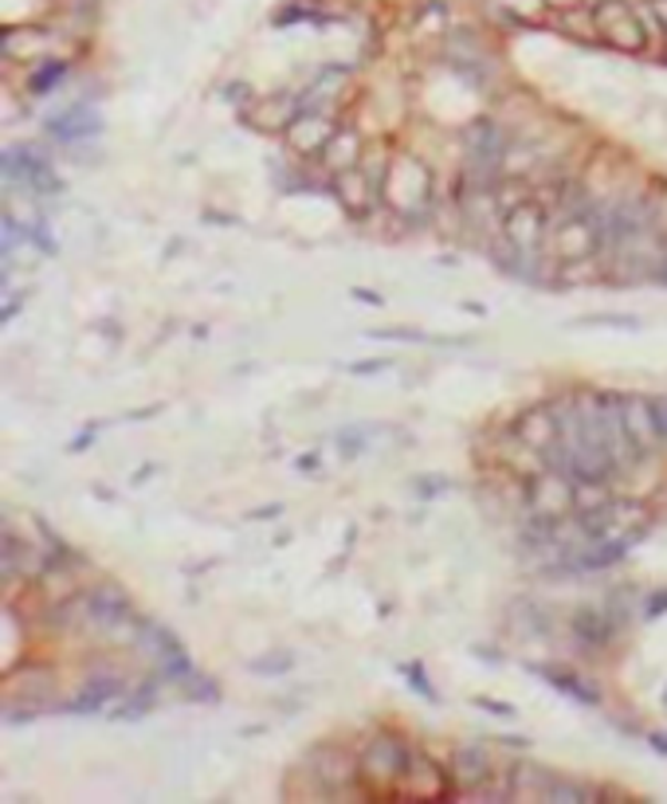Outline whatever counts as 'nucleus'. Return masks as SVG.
Here are the masks:
<instances>
[{"label": "nucleus", "instance_id": "nucleus-12", "mask_svg": "<svg viewBox=\"0 0 667 804\" xmlns=\"http://www.w3.org/2000/svg\"><path fill=\"white\" fill-rule=\"evenodd\" d=\"M87 613H91V620L114 628V624L131 620V601H126V593H122L118 585H98L87 597Z\"/></svg>", "mask_w": 667, "mask_h": 804}, {"label": "nucleus", "instance_id": "nucleus-2", "mask_svg": "<svg viewBox=\"0 0 667 804\" xmlns=\"http://www.w3.org/2000/svg\"><path fill=\"white\" fill-rule=\"evenodd\" d=\"M413 770V758H408L405 742L400 738H373L369 745H365V758H362V773L373 781H382V785H389V781H400L405 773Z\"/></svg>", "mask_w": 667, "mask_h": 804}, {"label": "nucleus", "instance_id": "nucleus-8", "mask_svg": "<svg viewBox=\"0 0 667 804\" xmlns=\"http://www.w3.org/2000/svg\"><path fill=\"white\" fill-rule=\"evenodd\" d=\"M527 502H530V511H534V514L562 519L565 511H573V507H577V491H570V479L557 471L554 479H542V483L530 487Z\"/></svg>", "mask_w": 667, "mask_h": 804}, {"label": "nucleus", "instance_id": "nucleus-5", "mask_svg": "<svg viewBox=\"0 0 667 804\" xmlns=\"http://www.w3.org/2000/svg\"><path fill=\"white\" fill-rule=\"evenodd\" d=\"M334 122L326 118V114L319 111H303L299 106V114L291 122H286V138H291V146L303 149V154H319V149H326V142L334 138Z\"/></svg>", "mask_w": 667, "mask_h": 804}, {"label": "nucleus", "instance_id": "nucleus-29", "mask_svg": "<svg viewBox=\"0 0 667 804\" xmlns=\"http://www.w3.org/2000/svg\"><path fill=\"white\" fill-rule=\"evenodd\" d=\"M664 283H667V260H664Z\"/></svg>", "mask_w": 667, "mask_h": 804}, {"label": "nucleus", "instance_id": "nucleus-30", "mask_svg": "<svg viewBox=\"0 0 667 804\" xmlns=\"http://www.w3.org/2000/svg\"><path fill=\"white\" fill-rule=\"evenodd\" d=\"M664 702H667V695H664Z\"/></svg>", "mask_w": 667, "mask_h": 804}, {"label": "nucleus", "instance_id": "nucleus-7", "mask_svg": "<svg viewBox=\"0 0 667 804\" xmlns=\"http://www.w3.org/2000/svg\"><path fill=\"white\" fill-rule=\"evenodd\" d=\"M621 420H624V432H628V440L636 443V451H640V456L659 443V428H656V416H652V400L621 397Z\"/></svg>", "mask_w": 667, "mask_h": 804}, {"label": "nucleus", "instance_id": "nucleus-23", "mask_svg": "<svg viewBox=\"0 0 667 804\" xmlns=\"http://www.w3.org/2000/svg\"><path fill=\"white\" fill-rule=\"evenodd\" d=\"M405 671L413 675V687H416V691H420V695H428V699H436V691H432V687L425 683V675H420V667H413V664H408Z\"/></svg>", "mask_w": 667, "mask_h": 804}, {"label": "nucleus", "instance_id": "nucleus-24", "mask_svg": "<svg viewBox=\"0 0 667 804\" xmlns=\"http://www.w3.org/2000/svg\"><path fill=\"white\" fill-rule=\"evenodd\" d=\"M667 608V593H656V597L648 601V605H644V616H648V620H656L659 613H664Z\"/></svg>", "mask_w": 667, "mask_h": 804}, {"label": "nucleus", "instance_id": "nucleus-16", "mask_svg": "<svg viewBox=\"0 0 667 804\" xmlns=\"http://www.w3.org/2000/svg\"><path fill=\"white\" fill-rule=\"evenodd\" d=\"M519 436L530 443V448L546 451L550 443H554V436H557L554 413H546V408H534V413H527V416H522V425H519Z\"/></svg>", "mask_w": 667, "mask_h": 804}, {"label": "nucleus", "instance_id": "nucleus-4", "mask_svg": "<svg viewBox=\"0 0 667 804\" xmlns=\"http://www.w3.org/2000/svg\"><path fill=\"white\" fill-rule=\"evenodd\" d=\"M4 177H9V181L28 185V189H40V192L60 189V181L52 177V165H48L44 157L35 154L32 146H12V149H4Z\"/></svg>", "mask_w": 667, "mask_h": 804}, {"label": "nucleus", "instance_id": "nucleus-22", "mask_svg": "<svg viewBox=\"0 0 667 804\" xmlns=\"http://www.w3.org/2000/svg\"><path fill=\"white\" fill-rule=\"evenodd\" d=\"M652 400V416H656L659 440H667V397H648Z\"/></svg>", "mask_w": 667, "mask_h": 804}, {"label": "nucleus", "instance_id": "nucleus-26", "mask_svg": "<svg viewBox=\"0 0 667 804\" xmlns=\"http://www.w3.org/2000/svg\"><path fill=\"white\" fill-rule=\"evenodd\" d=\"M542 4H550V9H557V12H573L581 0H542Z\"/></svg>", "mask_w": 667, "mask_h": 804}, {"label": "nucleus", "instance_id": "nucleus-18", "mask_svg": "<svg viewBox=\"0 0 667 804\" xmlns=\"http://www.w3.org/2000/svg\"><path fill=\"white\" fill-rule=\"evenodd\" d=\"M590 789L585 785H573V781H557V777H542V789H538V801H590Z\"/></svg>", "mask_w": 667, "mask_h": 804}, {"label": "nucleus", "instance_id": "nucleus-1", "mask_svg": "<svg viewBox=\"0 0 667 804\" xmlns=\"http://www.w3.org/2000/svg\"><path fill=\"white\" fill-rule=\"evenodd\" d=\"M468 165L471 174L479 177V181H494V169H499V161L507 157V142H503V130L494 126L491 118H479L476 126L468 130Z\"/></svg>", "mask_w": 667, "mask_h": 804}, {"label": "nucleus", "instance_id": "nucleus-11", "mask_svg": "<svg viewBox=\"0 0 667 804\" xmlns=\"http://www.w3.org/2000/svg\"><path fill=\"white\" fill-rule=\"evenodd\" d=\"M122 691H126V683H122V675H111V671L91 675L87 687H83V691H79V699L71 702V710H75V714H95V710H103L106 702L118 699Z\"/></svg>", "mask_w": 667, "mask_h": 804}, {"label": "nucleus", "instance_id": "nucleus-9", "mask_svg": "<svg viewBox=\"0 0 667 804\" xmlns=\"http://www.w3.org/2000/svg\"><path fill=\"white\" fill-rule=\"evenodd\" d=\"M451 781L463 793H479V785L491 781V753L483 745H460L456 758H451Z\"/></svg>", "mask_w": 667, "mask_h": 804}, {"label": "nucleus", "instance_id": "nucleus-13", "mask_svg": "<svg viewBox=\"0 0 667 804\" xmlns=\"http://www.w3.org/2000/svg\"><path fill=\"white\" fill-rule=\"evenodd\" d=\"M311 761H314V765H319V773H314V777L326 781V793H342V789H346L350 781L357 777L354 761H350L342 750H319Z\"/></svg>", "mask_w": 667, "mask_h": 804}, {"label": "nucleus", "instance_id": "nucleus-15", "mask_svg": "<svg viewBox=\"0 0 667 804\" xmlns=\"http://www.w3.org/2000/svg\"><path fill=\"white\" fill-rule=\"evenodd\" d=\"M326 165L334 169V174H342V169H354L357 157H362V142H357V134L350 130V126H342V130H334V138L326 142Z\"/></svg>", "mask_w": 667, "mask_h": 804}, {"label": "nucleus", "instance_id": "nucleus-20", "mask_svg": "<svg viewBox=\"0 0 667 804\" xmlns=\"http://www.w3.org/2000/svg\"><path fill=\"white\" fill-rule=\"evenodd\" d=\"M67 75V63L63 60H55V63H44V67L35 71L32 75V91L35 95H48V91H55L60 87V79Z\"/></svg>", "mask_w": 667, "mask_h": 804}, {"label": "nucleus", "instance_id": "nucleus-6", "mask_svg": "<svg viewBox=\"0 0 667 804\" xmlns=\"http://www.w3.org/2000/svg\"><path fill=\"white\" fill-rule=\"evenodd\" d=\"M507 240L514 243L519 251H538V243H542V236H546V212L538 205H527V200H519V205L507 212Z\"/></svg>", "mask_w": 667, "mask_h": 804}, {"label": "nucleus", "instance_id": "nucleus-27", "mask_svg": "<svg viewBox=\"0 0 667 804\" xmlns=\"http://www.w3.org/2000/svg\"><path fill=\"white\" fill-rule=\"evenodd\" d=\"M357 294V299H365V303H369V306H382V299H377V294H373V291H354Z\"/></svg>", "mask_w": 667, "mask_h": 804}, {"label": "nucleus", "instance_id": "nucleus-3", "mask_svg": "<svg viewBox=\"0 0 667 804\" xmlns=\"http://www.w3.org/2000/svg\"><path fill=\"white\" fill-rule=\"evenodd\" d=\"M593 20H597L601 35H605L608 44L644 48V28H640V20H636V12L628 9L624 0H601L597 12H593Z\"/></svg>", "mask_w": 667, "mask_h": 804}, {"label": "nucleus", "instance_id": "nucleus-25", "mask_svg": "<svg viewBox=\"0 0 667 804\" xmlns=\"http://www.w3.org/2000/svg\"><path fill=\"white\" fill-rule=\"evenodd\" d=\"M479 707H487V710H491V714H499V718H511V714H514V710L507 707V702H491V699H479Z\"/></svg>", "mask_w": 667, "mask_h": 804}, {"label": "nucleus", "instance_id": "nucleus-17", "mask_svg": "<svg viewBox=\"0 0 667 804\" xmlns=\"http://www.w3.org/2000/svg\"><path fill=\"white\" fill-rule=\"evenodd\" d=\"M542 675H546L550 687H557L562 695H570L573 702H585V707H597V702H601L593 687L577 683V675H565V671H542Z\"/></svg>", "mask_w": 667, "mask_h": 804}, {"label": "nucleus", "instance_id": "nucleus-21", "mask_svg": "<svg viewBox=\"0 0 667 804\" xmlns=\"http://www.w3.org/2000/svg\"><path fill=\"white\" fill-rule=\"evenodd\" d=\"M149 707H154V687H149V691H138L131 702H126V707H122V710H114V714H118V718H142Z\"/></svg>", "mask_w": 667, "mask_h": 804}, {"label": "nucleus", "instance_id": "nucleus-10", "mask_svg": "<svg viewBox=\"0 0 667 804\" xmlns=\"http://www.w3.org/2000/svg\"><path fill=\"white\" fill-rule=\"evenodd\" d=\"M103 130V118H98L95 111H83V106H75V111H63L55 114V118H48V134L60 142H83V138H95V134Z\"/></svg>", "mask_w": 667, "mask_h": 804}, {"label": "nucleus", "instance_id": "nucleus-14", "mask_svg": "<svg viewBox=\"0 0 667 804\" xmlns=\"http://www.w3.org/2000/svg\"><path fill=\"white\" fill-rule=\"evenodd\" d=\"M573 636H577V644H585L590 651L605 648V644L613 640V616L597 613V608H581V613L573 616Z\"/></svg>", "mask_w": 667, "mask_h": 804}, {"label": "nucleus", "instance_id": "nucleus-19", "mask_svg": "<svg viewBox=\"0 0 667 804\" xmlns=\"http://www.w3.org/2000/svg\"><path fill=\"white\" fill-rule=\"evenodd\" d=\"M334 192H338V200L346 208H362L365 205V177L354 174V169H342L338 177H334Z\"/></svg>", "mask_w": 667, "mask_h": 804}, {"label": "nucleus", "instance_id": "nucleus-28", "mask_svg": "<svg viewBox=\"0 0 667 804\" xmlns=\"http://www.w3.org/2000/svg\"><path fill=\"white\" fill-rule=\"evenodd\" d=\"M652 745H656L659 753H667V738L664 734H652Z\"/></svg>", "mask_w": 667, "mask_h": 804}]
</instances>
